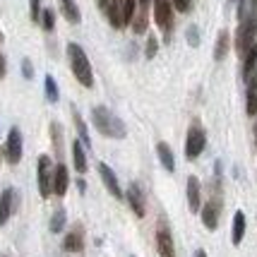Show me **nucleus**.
I'll list each match as a JSON object with an SVG mask.
<instances>
[{"mask_svg":"<svg viewBox=\"0 0 257 257\" xmlns=\"http://www.w3.org/2000/svg\"><path fill=\"white\" fill-rule=\"evenodd\" d=\"M67 56H70V65H72V72H75L77 82L82 87H91L94 84V75H91V65L87 53L77 44H70L67 46Z\"/></svg>","mask_w":257,"mask_h":257,"instance_id":"1","label":"nucleus"},{"mask_svg":"<svg viewBox=\"0 0 257 257\" xmlns=\"http://www.w3.org/2000/svg\"><path fill=\"white\" fill-rule=\"evenodd\" d=\"M91 118H94V125H96V130L101 135H106V137H115V140H120L125 137V125L113 115L108 108H103V106H96L94 111H91Z\"/></svg>","mask_w":257,"mask_h":257,"instance_id":"2","label":"nucleus"},{"mask_svg":"<svg viewBox=\"0 0 257 257\" xmlns=\"http://www.w3.org/2000/svg\"><path fill=\"white\" fill-rule=\"evenodd\" d=\"M255 34H257V17H250V20H245V22L240 24V29H238V39H235L238 53H247V51H250V46L255 41Z\"/></svg>","mask_w":257,"mask_h":257,"instance_id":"3","label":"nucleus"},{"mask_svg":"<svg viewBox=\"0 0 257 257\" xmlns=\"http://www.w3.org/2000/svg\"><path fill=\"white\" fill-rule=\"evenodd\" d=\"M53 190V173H51V159L41 157L39 159V192L41 197H48Z\"/></svg>","mask_w":257,"mask_h":257,"instance_id":"4","label":"nucleus"},{"mask_svg":"<svg viewBox=\"0 0 257 257\" xmlns=\"http://www.w3.org/2000/svg\"><path fill=\"white\" fill-rule=\"evenodd\" d=\"M154 22L159 24V29H171V22H173L171 0H154Z\"/></svg>","mask_w":257,"mask_h":257,"instance_id":"5","label":"nucleus"},{"mask_svg":"<svg viewBox=\"0 0 257 257\" xmlns=\"http://www.w3.org/2000/svg\"><path fill=\"white\" fill-rule=\"evenodd\" d=\"M5 154H8V161H10V164H20V159H22V135H20L17 127H12L10 135H8Z\"/></svg>","mask_w":257,"mask_h":257,"instance_id":"6","label":"nucleus"},{"mask_svg":"<svg viewBox=\"0 0 257 257\" xmlns=\"http://www.w3.org/2000/svg\"><path fill=\"white\" fill-rule=\"evenodd\" d=\"M202 149H204V133H202L200 127H190V133H188V145H185L188 159H197L202 154Z\"/></svg>","mask_w":257,"mask_h":257,"instance_id":"7","label":"nucleus"},{"mask_svg":"<svg viewBox=\"0 0 257 257\" xmlns=\"http://www.w3.org/2000/svg\"><path fill=\"white\" fill-rule=\"evenodd\" d=\"M99 173H101V178H103V183H106V188L111 190L113 197H123V192H120V185H118V178H115V173H113L111 168L106 166V164H99Z\"/></svg>","mask_w":257,"mask_h":257,"instance_id":"8","label":"nucleus"},{"mask_svg":"<svg viewBox=\"0 0 257 257\" xmlns=\"http://www.w3.org/2000/svg\"><path fill=\"white\" fill-rule=\"evenodd\" d=\"M157 247L161 257H176V247H173V238L166 228H161L157 233Z\"/></svg>","mask_w":257,"mask_h":257,"instance_id":"9","label":"nucleus"},{"mask_svg":"<svg viewBox=\"0 0 257 257\" xmlns=\"http://www.w3.org/2000/svg\"><path fill=\"white\" fill-rule=\"evenodd\" d=\"M127 200H130V207H133V212L142 219L145 216V202H142V192L137 185H130L127 188Z\"/></svg>","mask_w":257,"mask_h":257,"instance_id":"10","label":"nucleus"},{"mask_svg":"<svg viewBox=\"0 0 257 257\" xmlns=\"http://www.w3.org/2000/svg\"><path fill=\"white\" fill-rule=\"evenodd\" d=\"M106 8H108V20H111V27L120 29V27H123V0H111Z\"/></svg>","mask_w":257,"mask_h":257,"instance_id":"11","label":"nucleus"},{"mask_svg":"<svg viewBox=\"0 0 257 257\" xmlns=\"http://www.w3.org/2000/svg\"><path fill=\"white\" fill-rule=\"evenodd\" d=\"M65 190H67V168L60 164L53 171V192L56 195H65Z\"/></svg>","mask_w":257,"mask_h":257,"instance_id":"12","label":"nucleus"},{"mask_svg":"<svg viewBox=\"0 0 257 257\" xmlns=\"http://www.w3.org/2000/svg\"><path fill=\"white\" fill-rule=\"evenodd\" d=\"M188 204H190L192 212H197L200 209V183L195 176L188 178Z\"/></svg>","mask_w":257,"mask_h":257,"instance_id":"13","label":"nucleus"},{"mask_svg":"<svg viewBox=\"0 0 257 257\" xmlns=\"http://www.w3.org/2000/svg\"><path fill=\"white\" fill-rule=\"evenodd\" d=\"M157 152H159V159H161L164 168H166V171H173V168H176V161H173V152H171V147H168L166 142H159Z\"/></svg>","mask_w":257,"mask_h":257,"instance_id":"14","label":"nucleus"},{"mask_svg":"<svg viewBox=\"0 0 257 257\" xmlns=\"http://www.w3.org/2000/svg\"><path fill=\"white\" fill-rule=\"evenodd\" d=\"M12 212V190H5L0 195V224H5L10 219Z\"/></svg>","mask_w":257,"mask_h":257,"instance_id":"15","label":"nucleus"},{"mask_svg":"<svg viewBox=\"0 0 257 257\" xmlns=\"http://www.w3.org/2000/svg\"><path fill=\"white\" fill-rule=\"evenodd\" d=\"M243 233H245V214H243V212H235V216H233V235H231L235 245L243 240Z\"/></svg>","mask_w":257,"mask_h":257,"instance_id":"16","label":"nucleus"},{"mask_svg":"<svg viewBox=\"0 0 257 257\" xmlns=\"http://www.w3.org/2000/svg\"><path fill=\"white\" fill-rule=\"evenodd\" d=\"M247 113L250 115L257 113V72L255 77L250 79V87H247Z\"/></svg>","mask_w":257,"mask_h":257,"instance_id":"17","label":"nucleus"},{"mask_svg":"<svg viewBox=\"0 0 257 257\" xmlns=\"http://www.w3.org/2000/svg\"><path fill=\"white\" fill-rule=\"evenodd\" d=\"M202 221H204L207 228H216V224H219V212H216V207H214V204H207V207H204V212H202Z\"/></svg>","mask_w":257,"mask_h":257,"instance_id":"18","label":"nucleus"},{"mask_svg":"<svg viewBox=\"0 0 257 257\" xmlns=\"http://www.w3.org/2000/svg\"><path fill=\"white\" fill-rule=\"evenodd\" d=\"M72 157H75V168H77L79 173H84V171H87V157H84V152H82V145H79V142L72 145Z\"/></svg>","mask_w":257,"mask_h":257,"instance_id":"19","label":"nucleus"},{"mask_svg":"<svg viewBox=\"0 0 257 257\" xmlns=\"http://www.w3.org/2000/svg\"><path fill=\"white\" fill-rule=\"evenodd\" d=\"M60 3H63V15H65L72 24H77L79 22V10H77V5H75V0H60Z\"/></svg>","mask_w":257,"mask_h":257,"instance_id":"20","label":"nucleus"},{"mask_svg":"<svg viewBox=\"0 0 257 257\" xmlns=\"http://www.w3.org/2000/svg\"><path fill=\"white\" fill-rule=\"evenodd\" d=\"M226 51H228V34L221 32L219 34V44H216V48H214V58H216V60H224Z\"/></svg>","mask_w":257,"mask_h":257,"instance_id":"21","label":"nucleus"},{"mask_svg":"<svg viewBox=\"0 0 257 257\" xmlns=\"http://www.w3.org/2000/svg\"><path fill=\"white\" fill-rule=\"evenodd\" d=\"M135 8H137V3H135V0H123V27L135 20V12H137Z\"/></svg>","mask_w":257,"mask_h":257,"instance_id":"22","label":"nucleus"},{"mask_svg":"<svg viewBox=\"0 0 257 257\" xmlns=\"http://www.w3.org/2000/svg\"><path fill=\"white\" fill-rule=\"evenodd\" d=\"M65 247L67 250H75V252L82 250V233H79V231H72V233L65 238Z\"/></svg>","mask_w":257,"mask_h":257,"instance_id":"23","label":"nucleus"},{"mask_svg":"<svg viewBox=\"0 0 257 257\" xmlns=\"http://www.w3.org/2000/svg\"><path fill=\"white\" fill-rule=\"evenodd\" d=\"M255 60H257V46L255 48H250V53L245 58V77L252 75V70H255Z\"/></svg>","mask_w":257,"mask_h":257,"instance_id":"24","label":"nucleus"},{"mask_svg":"<svg viewBox=\"0 0 257 257\" xmlns=\"http://www.w3.org/2000/svg\"><path fill=\"white\" fill-rule=\"evenodd\" d=\"M133 29H135L137 34H142V32L147 29V12H145V10H142V12H140V15H137V17L133 20Z\"/></svg>","mask_w":257,"mask_h":257,"instance_id":"25","label":"nucleus"},{"mask_svg":"<svg viewBox=\"0 0 257 257\" xmlns=\"http://www.w3.org/2000/svg\"><path fill=\"white\" fill-rule=\"evenodd\" d=\"M46 94H48V99L51 101H58V87H56V79L51 77H46Z\"/></svg>","mask_w":257,"mask_h":257,"instance_id":"26","label":"nucleus"},{"mask_svg":"<svg viewBox=\"0 0 257 257\" xmlns=\"http://www.w3.org/2000/svg\"><path fill=\"white\" fill-rule=\"evenodd\" d=\"M63 224H65V214L63 212H58L56 216H53V221H51V231H60V228H63Z\"/></svg>","mask_w":257,"mask_h":257,"instance_id":"27","label":"nucleus"},{"mask_svg":"<svg viewBox=\"0 0 257 257\" xmlns=\"http://www.w3.org/2000/svg\"><path fill=\"white\" fill-rule=\"evenodd\" d=\"M41 22H44V29H53V12L51 10H44V17H41Z\"/></svg>","mask_w":257,"mask_h":257,"instance_id":"28","label":"nucleus"},{"mask_svg":"<svg viewBox=\"0 0 257 257\" xmlns=\"http://www.w3.org/2000/svg\"><path fill=\"white\" fill-rule=\"evenodd\" d=\"M173 10L188 12V10H190V0H173Z\"/></svg>","mask_w":257,"mask_h":257,"instance_id":"29","label":"nucleus"},{"mask_svg":"<svg viewBox=\"0 0 257 257\" xmlns=\"http://www.w3.org/2000/svg\"><path fill=\"white\" fill-rule=\"evenodd\" d=\"M29 3H32V20H39L41 17V8H39L41 0H29Z\"/></svg>","mask_w":257,"mask_h":257,"instance_id":"30","label":"nucleus"},{"mask_svg":"<svg viewBox=\"0 0 257 257\" xmlns=\"http://www.w3.org/2000/svg\"><path fill=\"white\" fill-rule=\"evenodd\" d=\"M157 53V39H149V46H147V56L152 58Z\"/></svg>","mask_w":257,"mask_h":257,"instance_id":"31","label":"nucleus"},{"mask_svg":"<svg viewBox=\"0 0 257 257\" xmlns=\"http://www.w3.org/2000/svg\"><path fill=\"white\" fill-rule=\"evenodd\" d=\"M5 77V58L0 56V79Z\"/></svg>","mask_w":257,"mask_h":257,"instance_id":"32","label":"nucleus"},{"mask_svg":"<svg viewBox=\"0 0 257 257\" xmlns=\"http://www.w3.org/2000/svg\"><path fill=\"white\" fill-rule=\"evenodd\" d=\"M24 75H27V77H32V67H29V63H27V60H24Z\"/></svg>","mask_w":257,"mask_h":257,"instance_id":"33","label":"nucleus"},{"mask_svg":"<svg viewBox=\"0 0 257 257\" xmlns=\"http://www.w3.org/2000/svg\"><path fill=\"white\" fill-rule=\"evenodd\" d=\"M195 257H207V252H204V250H197V255Z\"/></svg>","mask_w":257,"mask_h":257,"instance_id":"34","label":"nucleus"},{"mask_svg":"<svg viewBox=\"0 0 257 257\" xmlns=\"http://www.w3.org/2000/svg\"><path fill=\"white\" fill-rule=\"evenodd\" d=\"M99 5L101 8H106V5H108V0H99Z\"/></svg>","mask_w":257,"mask_h":257,"instance_id":"35","label":"nucleus"},{"mask_svg":"<svg viewBox=\"0 0 257 257\" xmlns=\"http://www.w3.org/2000/svg\"><path fill=\"white\" fill-rule=\"evenodd\" d=\"M255 142H257V140H255Z\"/></svg>","mask_w":257,"mask_h":257,"instance_id":"36","label":"nucleus"},{"mask_svg":"<svg viewBox=\"0 0 257 257\" xmlns=\"http://www.w3.org/2000/svg\"><path fill=\"white\" fill-rule=\"evenodd\" d=\"M255 3H257V0H255Z\"/></svg>","mask_w":257,"mask_h":257,"instance_id":"37","label":"nucleus"}]
</instances>
